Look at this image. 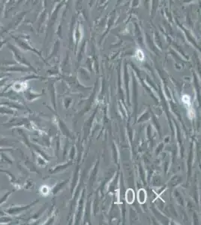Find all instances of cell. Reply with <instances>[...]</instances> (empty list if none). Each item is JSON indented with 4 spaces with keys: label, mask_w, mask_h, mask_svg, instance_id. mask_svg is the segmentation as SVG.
<instances>
[{
    "label": "cell",
    "mask_w": 201,
    "mask_h": 225,
    "mask_svg": "<svg viewBox=\"0 0 201 225\" xmlns=\"http://www.w3.org/2000/svg\"><path fill=\"white\" fill-rule=\"evenodd\" d=\"M7 215H8V214H7L5 212H3V211H0V217L7 216Z\"/></svg>",
    "instance_id": "obj_4"
},
{
    "label": "cell",
    "mask_w": 201,
    "mask_h": 225,
    "mask_svg": "<svg viewBox=\"0 0 201 225\" xmlns=\"http://www.w3.org/2000/svg\"><path fill=\"white\" fill-rule=\"evenodd\" d=\"M9 150H11V149H7V148H5V149H2V148H0V152H5V151H9Z\"/></svg>",
    "instance_id": "obj_5"
},
{
    "label": "cell",
    "mask_w": 201,
    "mask_h": 225,
    "mask_svg": "<svg viewBox=\"0 0 201 225\" xmlns=\"http://www.w3.org/2000/svg\"><path fill=\"white\" fill-rule=\"evenodd\" d=\"M13 141L6 140L5 138H0V147H4V146H10L14 144Z\"/></svg>",
    "instance_id": "obj_1"
},
{
    "label": "cell",
    "mask_w": 201,
    "mask_h": 225,
    "mask_svg": "<svg viewBox=\"0 0 201 225\" xmlns=\"http://www.w3.org/2000/svg\"><path fill=\"white\" fill-rule=\"evenodd\" d=\"M11 194V192H9V193H8V194H5V195L3 197H2V200H0V204H2V203L5 202V200H6V199L9 197V195H10Z\"/></svg>",
    "instance_id": "obj_3"
},
{
    "label": "cell",
    "mask_w": 201,
    "mask_h": 225,
    "mask_svg": "<svg viewBox=\"0 0 201 225\" xmlns=\"http://www.w3.org/2000/svg\"><path fill=\"white\" fill-rule=\"evenodd\" d=\"M14 113V111L12 110L10 107L7 108L6 107H0V114H11L13 115Z\"/></svg>",
    "instance_id": "obj_2"
}]
</instances>
